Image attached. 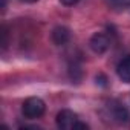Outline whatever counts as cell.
I'll use <instances>...</instances> for the list:
<instances>
[{
	"label": "cell",
	"mask_w": 130,
	"mask_h": 130,
	"mask_svg": "<svg viewBox=\"0 0 130 130\" xmlns=\"http://www.w3.org/2000/svg\"><path fill=\"white\" fill-rule=\"evenodd\" d=\"M44 109H46L44 101H43L41 98H38V96H31V98H28V100L23 103V106H22L23 115H25L26 118H29V119L40 118V116L44 113Z\"/></svg>",
	"instance_id": "cell-1"
},
{
	"label": "cell",
	"mask_w": 130,
	"mask_h": 130,
	"mask_svg": "<svg viewBox=\"0 0 130 130\" xmlns=\"http://www.w3.org/2000/svg\"><path fill=\"white\" fill-rule=\"evenodd\" d=\"M78 122H80L78 116L72 110L64 109V110L58 112V115H57V125L63 130H75Z\"/></svg>",
	"instance_id": "cell-2"
},
{
	"label": "cell",
	"mask_w": 130,
	"mask_h": 130,
	"mask_svg": "<svg viewBox=\"0 0 130 130\" xmlns=\"http://www.w3.org/2000/svg\"><path fill=\"white\" fill-rule=\"evenodd\" d=\"M89 46L95 54H104L110 47V38L103 32H96V34H93L90 37Z\"/></svg>",
	"instance_id": "cell-3"
},
{
	"label": "cell",
	"mask_w": 130,
	"mask_h": 130,
	"mask_svg": "<svg viewBox=\"0 0 130 130\" xmlns=\"http://www.w3.org/2000/svg\"><path fill=\"white\" fill-rule=\"evenodd\" d=\"M109 116L112 121H115L118 124H124L130 119L128 110L122 104H118V103H113L112 106H109Z\"/></svg>",
	"instance_id": "cell-4"
},
{
	"label": "cell",
	"mask_w": 130,
	"mask_h": 130,
	"mask_svg": "<svg viewBox=\"0 0 130 130\" xmlns=\"http://www.w3.org/2000/svg\"><path fill=\"white\" fill-rule=\"evenodd\" d=\"M51 38H52L54 44H57V46H64L66 43H69V40H71V31H69L66 26H57V28L52 29Z\"/></svg>",
	"instance_id": "cell-5"
},
{
	"label": "cell",
	"mask_w": 130,
	"mask_h": 130,
	"mask_svg": "<svg viewBox=\"0 0 130 130\" xmlns=\"http://www.w3.org/2000/svg\"><path fill=\"white\" fill-rule=\"evenodd\" d=\"M116 74L124 83H130V55L124 57L116 66Z\"/></svg>",
	"instance_id": "cell-6"
},
{
	"label": "cell",
	"mask_w": 130,
	"mask_h": 130,
	"mask_svg": "<svg viewBox=\"0 0 130 130\" xmlns=\"http://www.w3.org/2000/svg\"><path fill=\"white\" fill-rule=\"evenodd\" d=\"M69 77L75 83H80V80L83 78V71H81V66H80L78 63L74 61V63L69 64Z\"/></svg>",
	"instance_id": "cell-7"
},
{
	"label": "cell",
	"mask_w": 130,
	"mask_h": 130,
	"mask_svg": "<svg viewBox=\"0 0 130 130\" xmlns=\"http://www.w3.org/2000/svg\"><path fill=\"white\" fill-rule=\"evenodd\" d=\"M107 3L113 9H127V8H130V0H107Z\"/></svg>",
	"instance_id": "cell-8"
},
{
	"label": "cell",
	"mask_w": 130,
	"mask_h": 130,
	"mask_svg": "<svg viewBox=\"0 0 130 130\" xmlns=\"http://www.w3.org/2000/svg\"><path fill=\"white\" fill-rule=\"evenodd\" d=\"M2 37H3V40H2V46L6 47V46H8V31H6L5 26L2 28Z\"/></svg>",
	"instance_id": "cell-9"
},
{
	"label": "cell",
	"mask_w": 130,
	"mask_h": 130,
	"mask_svg": "<svg viewBox=\"0 0 130 130\" xmlns=\"http://www.w3.org/2000/svg\"><path fill=\"white\" fill-rule=\"evenodd\" d=\"M60 2H61L63 5H66V6H72V5L78 3V0H60Z\"/></svg>",
	"instance_id": "cell-10"
},
{
	"label": "cell",
	"mask_w": 130,
	"mask_h": 130,
	"mask_svg": "<svg viewBox=\"0 0 130 130\" xmlns=\"http://www.w3.org/2000/svg\"><path fill=\"white\" fill-rule=\"evenodd\" d=\"M22 2H25V3H35V2H38V0H22Z\"/></svg>",
	"instance_id": "cell-11"
}]
</instances>
